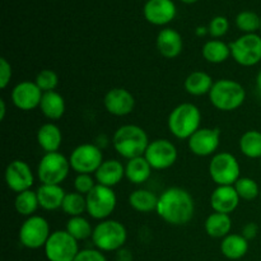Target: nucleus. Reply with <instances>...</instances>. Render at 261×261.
I'll use <instances>...</instances> for the list:
<instances>
[{
    "label": "nucleus",
    "mask_w": 261,
    "mask_h": 261,
    "mask_svg": "<svg viewBox=\"0 0 261 261\" xmlns=\"http://www.w3.org/2000/svg\"><path fill=\"white\" fill-rule=\"evenodd\" d=\"M155 212L166 223L185 226L193 219L195 203L188 190L182 188H170L161 194Z\"/></svg>",
    "instance_id": "1"
},
{
    "label": "nucleus",
    "mask_w": 261,
    "mask_h": 261,
    "mask_svg": "<svg viewBox=\"0 0 261 261\" xmlns=\"http://www.w3.org/2000/svg\"><path fill=\"white\" fill-rule=\"evenodd\" d=\"M149 143L145 130L133 124L120 126L112 138L115 150L127 161L144 155Z\"/></svg>",
    "instance_id": "2"
},
{
    "label": "nucleus",
    "mask_w": 261,
    "mask_h": 261,
    "mask_svg": "<svg viewBox=\"0 0 261 261\" xmlns=\"http://www.w3.org/2000/svg\"><path fill=\"white\" fill-rule=\"evenodd\" d=\"M201 112L194 103H181L171 111L168 116V129L177 139H189L200 129Z\"/></svg>",
    "instance_id": "3"
},
{
    "label": "nucleus",
    "mask_w": 261,
    "mask_h": 261,
    "mask_svg": "<svg viewBox=\"0 0 261 261\" xmlns=\"http://www.w3.org/2000/svg\"><path fill=\"white\" fill-rule=\"evenodd\" d=\"M246 91L241 83L232 79H219L214 82L209 92L211 103L221 111H234L244 105Z\"/></svg>",
    "instance_id": "4"
},
{
    "label": "nucleus",
    "mask_w": 261,
    "mask_h": 261,
    "mask_svg": "<svg viewBox=\"0 0 261 261\" xmlns=\"http://www.w3.org/2000/svg\"><path fill=\"white\" fill-rule=\"evenodd\" d=\"M127 240V231L122 223L106 219L97 224L92 234V242L99 251H117L122 249Z\"/></svg>",
    "instance_id": "5"
},
{
    "label": "nucleus",
    "mask_w": 261,
    "mask_h": 261,
    "mask_svg": "<svg viewBox=\"0 0 261 261\" xmlns=\"http://www.w3.org/2000/svg\"><path fill=\"white\" fill-rule=\"evenodd\" d=\"M70 162L60 152L45 153L37 167V176L43 185H60L68 177Z\"/></svg>",
    "instance_id": "6"
},
{
    "label": "nucleus",
    "mask_w": 261,
    "mask_h": 261,
    "mask_svg": "<svg viewBox=\"0 0 261 261\" xmlns=\"http://www.w3.org/2000/svg\"><path fill=\"white\" fill-rule=\"evenodd\" d=\"M240 163L229 152H221L213 155L209 163V175L218 186H231L240 178Z\"/></svg>",
    "instance_id": "7"
},
{
    "label": "nucleus",
    "mask_w": 261,
    "mask_h": 261,
    "mask_svg": "<svg viewBox=\"0 0 261 261\" xmlns=\"http://www.w3.org/2000/svg\"><path fill=\"white\" fill-rule=\"evenodd\" d=\"M87 213L89 217L97 221H106L112 213L117 204V198L112 188L98 185L94 186L93 190L86 196Z\"/></svg>",
    "instance_id": "8"
},
{
    "label": "nucleus",
    "mask_w": 261,
    "mask_h": 261,
    "mask_svg": "<svg viewBox=\"0 0 261 261\" xmlns=\"http://www.w3.org/2000/svg\"><path fill=\"white\" fill-rule=\"evenodd\" d=\"M79 251L78 241L66 231L53 232L45 245L48 261H74Z\"/></svg>",
    "instance_id": "9"
},
{
    "label": "nucleus",
    "mask_w": 261,
    "mask_h": 261,
    "mask_svg": "<svg viewBox=\"0 0 261 261\" xmlns=\"http://www.w3.org/2000/svg\"><path fill=\"white\" fill-rule=\"evenodd\" d=\"M48 222L41 216L28 217L19 228V241L24 247L31 250L45 247L50 237Z\"/></svg>",
    "instance_id": "10"
},
{
    "label": "nucleus",
    "mask_w": 261,
    "mask_h": 261,
    "mask_svg": "<svg viewBox=\"0 0 261 261\" xmlns=\"http://www.w3.org/2000/svg\"><path fill=\"white\" fill-rule=\"evenodd\" d=\"M71 170L75 171L78 175L87 173L92 175L96 173L99 166L103 163V154L101 148L94 144H81L71 152L69 157Z\"/></svg>",
    "instance_id": "11"
},
{
    "label": "nucleus",
    "mask_w": 261,
    "mask_h": 261,
    "mask_svg": "<svg viewBox=\"0 0 261 261\" xmlns=\"http://www.w3.org/2000/svg\"><path fill=\"white\" fill-rule=\"evenodd\" d=\"M231 56L242 66H254L261 61V37L256 33L244 35L229 45Z\"/></svg>",
    "instance_id": "12"
},
{
    "label": "nucleus",
    "mask_w": 261,
    "mask_h": 261,
    "mask_svg": "<svg viewBox=\"0 0 261 261\" xmlns=\"http://www.w3.org/2000/svg\"><path fill=\"white\" fill-rule=\"evenodd\" d=\"M144 157L153 170H167L177 161V148L168 139H155L149 143Z\"/></svg>",
    "instance_id": "13"
},
{
    "label": "nucleus",
    "mask_w": 261,
    "mask_h": 261,
    "mask_svg": "<svg viewBox=\"0 0 261 261\" xmlns=\"http://www.w3.org/2000/svg\"><path fill=\"white\" fill-rule=\"evenodd\" d=\"M189 149L198 157L212 155L219 147L221 130L218 127H201L189 138Z\"/></svg>",
    "instance_id": "14"
},
{
    "label": "nucleus",
    "mask_w": 261,
    "mask_h": 261,
    "mask_svg": "<svg viewBox=\"0 0 261 261\" xmlns=\"http://www.w3.org/2000/svg\"><path fill=\"white\" fill-rule=\"evenodd\" d=\"M5 182L7 186L14 193H23L31 190L35 176L27 162L20 160L12 161L5 168Z\"/></svg>",
    "instance_id": "15"
},
{
    "label": "nucleus",
    "mask_w": 261,
    "mask_h": 261,
    "mask_svg": "<svg viewBox=\"0 0 261 261\" xmlns=\"http://www.w3.org/2000/svg\"><path fill=\"white\" fill-rule=\"evenodd\" d=\"M43 92L38 88L35 82L24 81L18 83L12 89V102L17 109L22 111H31L40 107Z\"/></svg>",
    "instance_id": "16"
},
{
    "label": "nucleus",
    "mask_w": 261,
    "mask_h": 261,
    "mask_svg": "<svg viewBox=\"0 0 261 261\" xmlns=\"http://www.w3.org/2000/svg\"><path fill=\"white\" fill-rule=\"evenodd\" d=\"M105 109L114 116H126L132 114L135 107V98L127 89L112 88L105 94Z\"/></svg>",
    "instance_id": "17"
},
{
    "label": "nucleus",
    "mask_w": 261,
    "mask_h": 261,
    "mask_svg": "<svg viewBox=\"0 0 261 261\" xmlns=\"http://www.w3.org/2000/svg\"><path fill=\"white\" fill-rule=\"evenodd\" d=\"M175 15L176 7L172 0H148L144 5V17L152 24H167Z\"/></svg>",
    "instance_id": "18"
},
{
    "label": "nucleus",
    "mask_w": 261,
    "mask_h": 261,
    "mask_svg": "<svg viewBox=\"0 0 261 261\" xmlns=\"http://www.w3.org/2000/svg\"><path fill=\"white\" fill-rule=\"evenodd\" d=\"M240 196L233 185L218 186L211 195V206L216 213L231 214L240 204Z\"/></svg>",
    "instance_id": "19"
},
{
    "label": "nucleus",
    "mask_w": 261,
    "mask_h": 261,
    "mask_svg": "<svg viewBox=\"0 0 261 261\" xmlns=\"http://www.w3.org/2000/svg\"><path fill=\"white\" fill-rule=\"evenodd\" d=\"M157 48L163 58H177L182 53V37L177 31L172 30V28H165L157 36Z\"/></svg>",
    "instance_id": "20"
},
{
    "label": "nucleus",
    "mask_w": 261,
    "mask_h": 261,
    "mask_svg": "<svg viewBox=\"0 0 261 261\" xmlns=\"http://www.w3.org/2000/svg\"><path fill=\"white\" fill-rule=\"evenodd\" d=\"M125 177V167L122 163L117 160H107L103 161L97 172L94 173L98 185L107 186V188H114L117 184L121 182Z\"/></svg>",
    "instance_id": "21"
},
{
    "label": "nucleus",
    "mask_w": 261,
    "mask_h": 261,
    "mask_svg": "<svg viewBox=\"0 0 261 261\" xmlns=\"http://www.w3.org/2000/svg\"><path fill=\"white\" fill-rule=\"evenodd\" d=\"M37 198L40 206L45 211H58L63 205L65 191L60 185H41L37 189Z\"/></svg>",
    "instance_id": "22"
},
{
    "label": "nucleus",
    "mask_w": 261,
    "mask_h": 261,
    "mask_svg": "<svg viewBox=\"0 0 261 261\" xmlns=\"http://www.w3.org/2000/svg\"><path fill=\"white\" fill-rule=\"evenodd\" d=\"M37 143L46 153L59 152L63 143L60 127L53 122L43 124L37 132Z\"/></svg>",
    "instance_id": "23"
},
{
    "label": "nucleus",
    "mask_w": 261,
    "mask_h": 261,
    "mask_svg": "<svg viewBox=\"0 0 261 261\" xmlns=\"http://www.w3.org/2000/svg\"><path fill=\"white\" fill-rule=\"evenodd\" d=\"M152 170L144 155L127 161L125 166V177L134 185H142L152 175Z\"/></svg>",
    "instance_id": "24"
},
{
    "label": "nucleus",
    "mask_w": 261,
    "mask_h": 261,
    "mask_svg": "<svg viewBox=\"0 0 261 261\" xmlns=\"http://www.w3.org/2000/svg\"><path fill=\"white\" fill-rule=\"evenodd\" d=\"M40 110L48 120H59L65 114V101L60 93L55 91L43 93L40 103Z\"/></svg>",
    "instance_id": "25"
},
{
    "label": "nucleus",
    "mask_w": 261,
    "mask_h": 261,
    "mask_svg": "<svg viewBox=\"0 0 261 261\" xmlns=\"http://www.w3.org/2000/svg\"><path fill=\"white\" fill-rule=\"evenodd\" d=\"M213 79L209 74L205 71L196 70L189 74L188 78L184 82V87L185 91L191 96H204V94H209V92L213 88Z\"/></svg>",
    "instance_id": "26"
},
{
    "label": "nucleus",
    "mask_w": 261,
    "mask_h": 261,
    "mask_svg": "<svg viewBox=\"0 0 261 261\" xmlns=\"http://www.w3.org/2000/svg\"><path fill=\"white\" fill-rule=\"evenodd\" d=\"M221 251L229 260L242 259L249 251V241L242 234L229 233L222 240Z\"/></svg>",
    "instance_id": "27"
},
{
    "label": "nucleus",
    "mask_w": 261,
    "mask_h": 261,
    "mask_svg": "<svg viewBox=\"0 0 261 261\" xmlns=\"http://www.w3.org/2000/svg\"><path fill=\"white\" fill-rule=\"evenodd\" d=\"M204 228L208 236L213 239H224L228 236L232 228V219L229 214L212 213L204 223Z\"/></svg>",
    "instance_id": "28"
},
{
    "label": "nucleus",
    "mask_w": 261,
    "mask_h": 261,
    "mask_svg": "<svg viewBox=\"0 0 261 261\" xmlns=\"http://www.w3.org/2000/svg\"><path fill=\"white\" fill-rule=\"evenodd\" d=\"M158 196L154 193L145 189H139L130 194L129 204L134 211L139 213H150L153 211H157Z\"/></svg>",
    "instance_id": "29"
},
{
    "label": "nucleus",
    "mask_w": 261,
    "mask_h": 261,
    "mask_svg": "<svg viewBox=\"0 0 261 261\" xmlns=\"http://www.w3.org/2000/svg\"><path fill=\"white\" fill-rule=\"evenodd\" d=\"M201 54L208 63L221 64L224 63L231 56V47L223 41L211 40L204 43Z\"/></svg>",
    "instance_id": "30"
},
{
    "label": "nucleus",
    "mask_w": 261,
    "mask_h": 261,
    "mask_svg": "<svg viewBox=\"0 0 261 261\" xmlns=\"http://www.w3.org/2000/svg\"><path fill=\"white\" fill-rule=\"evenodd\" d=\"M240 150L244 155L251 160H261V132L249 130L242 134L240 139Z\"/></svg>",
    "instance_id": "31"
},
{
    "label": "nucleus",
    "mask_w": 261,
    "mask_h": 261,
    "mask_svg": "<svg viewBox=\"0 0 261 261\" xmlns=\"http://www.w3.org/2000/svg\"><path fill=\"white\" fill-rule=\"evenodd\" d=\"M40 206L38 203L37 193L32 190H25L23 193L17 194V198L14 200V208L18 214L23 217L35 216L36 211Z\"/></svg>",
    "instance_id": "32"
},
{
    "label": "nucleus",
    "mask_w": 261,
    "mask_h": 261,
    "mask_svg": "<svg viewBox=\"0 0 261 261\" xmlns=\"http://www.w3.org/2000/svg\"><path fill=\"white\" fill-rule=\"evenodd\" d=\"M93 229L92 224L87 218L83 216L79 217H70V219L66 223V229L70 236H73L76 241H83V240L89 239L93 234Z\"/></svg>",
    "instance_id": "33"
},
{
    "label": "nucleus",
    "mask_w": 261,
    "mask_h": 261,
    "mask_svg": "<svg viewBox=\"0 0 261 261\" xmlns=\"http://www.w3.org/2000/svg\"><path fill=\"white\" fill-rule=\"evenodd\" d=\"M61 209L65 214L70 217H79L87 212L86 196L79 193H68L64 198Z\"/></svg>",
    "instance_id": "34"
},
{
    "label": "nucleus",
    "mask_w": 261,
    "mask_h": 261,
    "mask_svg": "<svg viewBox=\"0 0 261 261\" xmlns=\"http://www.w3.org/2000/svg\"><path fill=\"white\" fill-rule=\"evenodd\" d=\"M233 186L239 194L240 199H242V200L251 201L255 200L257 196H260L261 189L256 181L251 177H240Z\"/></svg>",
    "instance_id": "35"
},
{
    "label": "nucleus",
    "mask_w": 261,
    "mask_h": 261,
    "mask_svg": "<svg viewBox=\"0 0 261 261\" xmlns=\"http://www.w3.org/2000/svg\"><path fill=\"white\" fill-rule=\"evenodd\" d=\"M236 24L240 31L245 32V35L249 33H255L257 30H260L261 18L254 12H241L236 18Z\"/></svg>",
    "instance_id": "36"
},
{
    "label": "nucleus",
    "mask_w": 261,
    "mask_h": 261,
    "mask_svg": "<svg viewBox=\"0 0 261 261\" xmlns=\"http://www.w3.org/2000/svg\"><path fill=\"white\" fill-rule=\"evenodd\" d=\"M35 83L37 84L38 88L46 93V92L55 91L56 87L59 84V76L58 74L54 70H50V69H43L36 76Z\"/></svg>",
    "instance_id": "37"
},
{
    "label": "nucleus",
    "mask_w": 261,
    "mask_h": 261,
    "mask_svg": "<svg viewBox=\"0 0 261 261\" xmlns=\"http://www.w3.org/2000/svg\"><path fill=\"white\" fill-rule=\"evenodd\" d=\"M96 185L97 184L94 178L92 177V175H87V173L76 175L75 180H74V189H75V191L84 196L88 195Z\"/></svg>",
    "instance_id": "38"
},
{
    "label": "nucleus",
    "mask_w": 261,
    "mask_h": 261,
    "mask_svg": "<svg viewBox=\"0 0 261 261\" xmlns=\"http://www.w3.org/2000/svg\"><path fill=\"white\" fill-rule=\"evenodd\" d=\"M209 35L214 38H219L222 36L226 35L229 30V23L228 19L226 17H222V15H218V17H214L213 19L209 23Z\"/></svg>",
    "instance_id": "39"
},
{
    "label": "nucleus",
    "mask_w": 261,
    "mask_h": 261,
    "mask_svg": "<svg viewBox=\"0 0 261 261\" xmlns=\"http://www.w3.org/2000/svg\"><path fill=\"white\" fill-rule=\"evenodd\" d=\"M74 261H107V259L99 250L84 249L78 252Z\"/></svg>",
    "instance_id": "40"
},
{
    "label": "nucleus",
    "mask_w": 261,
    "mask_h": 261,
    "mask_svg": "<svg viewBox=\"0 0 261 261\" xmlns=\"http://www.w3.org/2000/svg\"><path fill=\"white\" fill-rule=\"evenodd\" d=\"M12 79V65L5 58L0 59V88L5 89Z\"/></svg>",
    "instance_id": "41"
},
{
    "label": "nucleus",
    "mask_w": 261,
    "mask_h": 261,
    "mask_svg": "<svg viewBox=\"0 0 261 261\" xmlns=\"http://www.w3.org/2000/svg\"><path fill=\"white\" fill-rule=\"evenodd\" d=\"M257 233H259V226H257L256 223H254V222H249V223L245 224V226L242 227V236H244L247 241L254 240L255 237L257 236Z\"/></svg>",
    "instance_id": "42"
},
{
    "label": "nucleus",
    "mask_w": 261,
    "mask_h": 261,
    "mask_svg": "<svg viewBox=\"0 0 261 261\" xmlns=\"http://www.w3.org/2000/svg\"><path fill=\"white\" fill-rule=\"evenodd\" d=\"M116 259H117V261H132L133 255H132V252H130V250L124 249V247H122V249L117 250Z\"/></svg>",
    "instance_id": "43"
},
{
    "label": "nucleus",
    "mask_w": 261,
    "mask_h": 261,
    "mask_svg": "<svg viewBox=\"0 0 261 261\" xmlns=\"http://www.w3.org/2000/svg\"><path fill=\"white\" fill-rule=\"evenodd\" d=\"M5 114H7V105H5L4 99H0V120L5 119Z\"/></svg>",
    "instance_id": "44"
},
{
    "label": "nucleus",
    "mask_w": 261,
    "mask_h": 261,
    "mask_svg": "<svg viewBox=\"0 0 261 261\" xmlns=\"http://www.w3.org/2000/svg\"><path fill=\"white\" fill-rule=\"evenodd\" d=\"M206 32H209V30H206L205 27H199L198 30H196V35L198 36H204Z\"/></svg>",
    "instance_id": "45"
},
{
    "label": "nucleus",
    "mask_w": 261,
    "mask_h": 261,
    "mask_svg": "<svg viewBox=\"0 0 261 261\" xmlns=\"http://www.w3.org/2000/svg\"><path fill=\"white\" fill-rule=\"evenodd\" d=\"M256 86H257V89L261 92V69L259 73H257V76H256Z\"/></svg>",
    "instance_id": "46"
},
{
    "label": "nucleus",
    "mask_w": 261,
    "mask_h": 261,
    "mask_svg": "<svg viewBox=\"0 0 261 261\" xmlns=\"http://www.w3.org/2000/svg\"><path fill=\"white\" fill-rule=\"evenodd\" d=\"M181 2L186 3V4H193V3H196L198 0H181Z\"/></svg>",
    "instance_id": "47"
},
{
    "label": "nucleus",
    "mask_w": 261,
    "mask_h": 261,
    "mask_svg": "<svg viewBox=\"0 0 261 261\" xmlns=\"http://www.w3.org/2000/svg\"><path fill=\"white\" fill-rule=\"evenodd\" d=\"M260 198H261V190H260Z\"/></svg>",
    "instance_id": "48"
},
{
    "label": "nucleus",
    "mask_w": 261,
    "mask_h": 261,
    "mask_svg": "<svg viewBox=\"0 0 261 261\" xmlns=\"http://www.w3.org/2000/svg\"><path fill=\"white\" fill-rule=\"evenodd\" d=\"M260 31H261V24H260Z\"/></svg>",
    "instance_id": "49"
},
{
    "label": "nucleus",
    "mask_w": 261,
    "mask_h": 261,
    "mask_svg": "<svg viewBox=\"0 0 261 261\" xmlns=\"http://www.w3.org/2000/svg\"><path fill=\"white\" fill-rule=\"evenodd\" d=\"M260 166H261V160H260Z\"/></svg>",
    "instance_id": "50"
}]
</instances>
